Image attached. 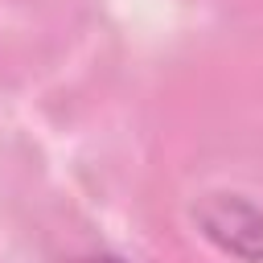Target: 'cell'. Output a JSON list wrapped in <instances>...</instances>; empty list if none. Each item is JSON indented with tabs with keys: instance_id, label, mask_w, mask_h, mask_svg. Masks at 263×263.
Returning <instances> with one entry per match:
<instances>
[{
	"instance_id": "6da1fadb",
	"label": "cell",
	"mask_w": 263,
	"mask_h": 263,
	"mask_svg": "<svg viewBox=\"0 0 263 263\" xmlns=\"http://www.w3.org/2000/svg\"><path fill=\"white\" fill-rule=\"evenodd\" d=\"M201 230L242 263H263V210L238 193H210L197 210Z\"/></svg>"
},
{
	"instance_id": "7a4b0ae2",
	"label": "cell",
	"mask_w": 263,
	"mask_h": 263,
	"mask_svg": "<svg viewBox=\"0 0 263 263\" xmlns=\"http://www.w3.org/2000/svg\"><path fill=\"white\" fill-rule=\"evenodd\" d=\"M86 263H123V259H111V255H103V259H86Z\"/></svg>"
}]
</instances>
